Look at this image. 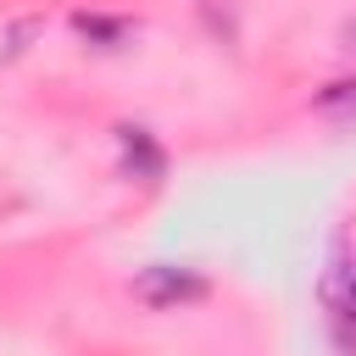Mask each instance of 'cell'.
<instances>
[{
  "mask_svg": "<svg viewBox=\"0 0 356 356\" xmlns=\"http://www.w3.org/2000/svg\"><path fill=\"white\" fill-rule=\"evenodd\" d=\"M323 306H328V323L334 328H350L356 323V256H339L323 273Z\"/></svg>",
  "mask_w": 356,
  "mask_h": 356,
  "instance_id": "obj_3",
  "label": "cell"
},
{
  "mask_svg": "<svg viewBox=\"0 0 356 356\" xmlns=\"http://www.w3.org/2000/svg\"><path fill=\"white\" fill-rule=\"evenodd\" d=\"M117 156H122V172H134V178H145V184H156V178L167 172V150H161L156 134L139 128V122H117Z\"/></svg>",
  "mask_w": 356,
  "mask_h": 356,
  "instance_id": "obj_2",
  "label": "cell"
},
{
  "mask_svg": "<svg viewBox=\"0 0 356 356\" xmlns=\"http://www.w3.org/2000/svg\"><path fill=\"white\" fill-rule=\"evenodd\" d=\"M72 28H78L83 39H95V44H122V39L134 33L128 17H100V11H72Z\"/></svg>",
  "mask_w": 356,
  "mask_h": 356,
  "instance_id": "obj_4",
  "label": "cell"
},
{
  "mask_svg": "<svg viewBox=\"0 0 356 356\" xmlns=\"http://www.w3.org/2000/svg\"><path fill=\"white\" fill-rule=\"evenodd\" d=\"M350 100H356V78H345V83L323 89V95H317V111H334V106H350Z\"/></svg>",
  "mask_w": 356,
  "mask_h": 356,
  "instance_id": "obj_5",
  "label": "cell"
},
{
  "mask_svg": "<svg viewBox=\"0 0 356 356\" xmlns=\"http://www.w3.org/2000/svg\"><path fill=\"white\" fill-rule=\"evenodd\" d=\"M206 273L200 267H184V261H150V267H139L134 278H128V295L134 300H145L150 312H178V306H195V300H206Z\"/></svg>",
  "mask_w": 356,
  "mask_h": 356,
  "instance_id": "obj_1",
  "label": "cell"
}]
</instances>
